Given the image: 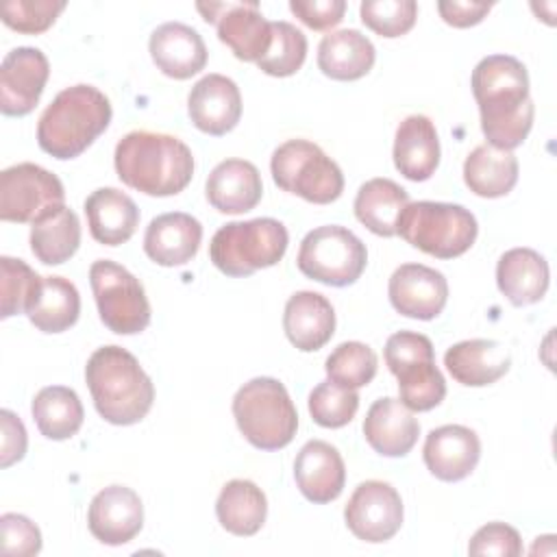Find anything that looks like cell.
<instances>
[{"mask_svg":"<svg viewBox=\"0 0 557 557\" xmlns=\"http://www.w3.org/2000/svg\"><path fill=\"white\" fill-rule=\"evenodd\" d=\"M470 83L487 144L509 152L522 146L535 115L524 63L511 54H490L476 63Z\"/></svg>","mask_w":557,"mask_h":557,"instance_id":"6da1fadb","label":"cell"},{"mask_svg":"<svg viewBox=\"0 0 557 557\" xmlns=\"http://www.w3.org/2000/svg\"><path fill=\"white\" fill-rule=\"evenodd\" d=\"M120 181L146 196H176L194 176V154L174 135L152 131L126 133L113 154Z\"/></svg>","mask_w":557,"mask_h":557,"instance_id":"7a4b0ae2","label":"cell"},{"mask_svg":"<svg viewBox=\"0 0 557 557\" xmlns=\"http://www.w3.org/2000/svg\"><path fill=\"white\" fill-rule=\"evenodd\" d=\"M85 381L100 418L117 426L141 422L154 403L150 376L122 346L94 350L85 366Z\"/></svg>","mask_w":557,"mask_h":557,"instance_id":"3957f363","label":"cell"},{"mask_svg":"<svg viewBox=\"0 0 557 557\" xmlns=\"http://www.w3.org/2000/svg\"><path fill=\"white\" fill-rule=\"evenodd\" d=\"M111 102L94 85H72L54 96L37 124V144L54 159L83 154L109 126Z\"/></svg>","mask_w":557,"mask_h":557,"instance_id":"277c9868","label":"cell"},{"mask_svg":"<svg viewBox=\"0 0 557 557\" xmlns=\"http://www.w3.org/2000/svg\"><path fill=\"white\" fill-rule=\"evenodd\" d=\"M233 416L242 435L259 450L285 448L298 429V413L285 385L272 376L244 383L233 396Z\"/></svg>","mask_w":557,"mask_h":557,"instance_id":"5b68a950","label":"cell"},{"mask_svg":"<svg viewBox=\"0 0 557 557\" xmlns=\"http://www.w3.org/2000/svg\"><path fill=\"white\" fill-rule=\"evenodd\" d=\"M287 244V228L278 220L255 218L220 226L211 237L209 257L222 274L239 278L276 265Z\"/></svg>","mask_w":557,"mask_h":557,"instance_id":"8992f818","label":"cell"},{"mask_svg":"<svg viewBox=\"0 0 557 557\" xmlns=\"http://www.w3.org/2000/svg\"><path fill=\"white\" fill-rule=\"evenodd\" d=\"M476 233V218L466 207L433 200L409 202L396 224V235L437 259L463 255L474 244Z\"/></svg>","mask_w":557,"mask_h":557,"instance_id":"52a82bcc","label":"cell"},{"mask_svg":"<svg viewBox=\"0 0 557 557\" xmlns=\"http://www.w3.org/2000/svg\"><path fill=\"white\" fill-rule=\"evenodd\" d=\"M274 183L313 205L335 202L344 191V174L326 152L307 139H287L270 159Z\"/></svg>","mask_w":557,"mask_h":557,"instance_id":"ba28073f","label":"cell"},{"mask_svg":"<svg viewBox=\"0 0 557 557\" xmlns=\"http://www.w3.org/2000/svg\"><path fill=\"white\" fill-rule=\"evenodd\" d=\"M385 363L398 379L400 403L411 411H429L446 396V381L435 366L433 344L426 335L398 331L385 342Z\"/></svg>","mask_w":557,"mask_h":557,"instance_id":"9c48e42d","label":"cell"},{"mask_svg":"<svg viewBox=\"0 0 557 557\" xmlns=\"http://www.w3.org/2000/svg\"><path fill=\"white\" fill-rule=\"evenodd\" d=\"M298 270L318 283L331 287L352 285L366 270V244L348 228L329 224L305 235L296 257Z\"/></svg>","mask_w":557,"mask_h":557,"instance_id":"30bf717a","label":"cell"},{"mask_svg":"<svg viewBox=\"0 0 557 557\" xmlns=\"http://www.w3.org/2000/svg\"><path fill=\"white\" fill-rule=\"evenodd\" d=\"M89 283L102 324L117 335L141 333L150 324V302L135 274L124 265L98 259L89 268Z\"/></svg>","mask_w":557,"mask_h":557,"instance_id":"8fae6325","label":"cell"},{"mask_svg":"<svg viewBox=\"0 0 557 557\" xmlns=\"http://www.w3.org/2000/svg\"><path fill=\"white\" fill-rule=\"evenodd\" d=\"M65 202L59 176L37 163H17L0 174V220L37 222Z\"/></svg>","mask_w":557,"mask_h":557,"instance_id":"7c38bea8","label":"cell"},{"mask_svg":"<svg viewBox=\"0 0 557 557\" xmlns=\"http://www.w3.org/2000/svg\"><path fill=\"white\" fill-rule=\"evenodd\" d=\"M207 24L218 26V37L239 61H259L272 44V22L257 2H198Z\"/></svg>","mask_w":557,"mask_h":557,"instance_id":"4fadbf2b","label":"cell"},{"mask_svg":"<svg viewBox=\"0 0 557 557\" xmlns=\"http://www.w3.org/2000/svg\"><path fill=\"white\" fill-rule=\"evenodd\" d=\"M344 520L357 540L381 544L392 540L403 527V500L394 485L385 481H363L344 507Z\"/></svg>","mask_w":557,"mask_h":557,"instance_id":"5bb4252c","label":"cell"},{"mask_svg":"<svg viewBox=\"0 0 557 557\" xmlns=\"http://www.w3.org/2000/svg\"><path fill=\"white\" fill-rule=\"evenodd\" d=\"M50 65L39 48L20 46L7 52L0 65V111L11 117L28 115L48 83Z\"/></svg>","mask_w":557,"mask_h":557,"instance_id":"9a60e30c","label":"cell"},{"mask_svg":"<svg viewBox=\"0 0 557 557\" xmlns=\"http://www.w3.org/2000/svg\"><path fill=\"white\" fill-rule=\"evenodd\" d=\"M392 307L413 320H433L448 300V283L435 268L422 263L398 265L387 285Z\"/></svg>","mask_w":557,"mask_h":557,"instance_id":"2e32d148","label":"cell"},{"mask_svg":"<svg viewBox=\"0 0 557 557\" xmlns=\"http://www.w3.org/2000/svg\"><path fill=\"white\" fill-rule=\"evenodd\" d=\"M91 535L109 546L131 542L144 527V505L135 490L126 485H109L100 490L87 511Z\"/></svg>","mask_w":557,"mask_h":557,"instance_id":"e0dca14e","label":"cell"},{"mask_svg":"<svg viewBox=\"0 0 557 557\" xmlns=\"http://www.w3.org/2000/svg\"><path fill=\"white\" fill-rule=\"evenodd\" d=\"M187 113L198 131L222 137L233 131L242 117L239 87L228 76L207 74L191 87Z\"/></svg>","mask_w":557,"mask_h":557,"instance_id":"ac0fdd59","label":"cell"},{"mask_svg":"<svg viewBox=\"0 0 557 557\" xmlns=\"http://www.w3.org/2000/svg\"><path fill=\"white\" fill-rule=\"evenodd\" d=\"M422 457L435 479L457 483L476 468L481 442L479 435L463 424H444L426 435Z\"/></svg>","mask_w":557,"mask_h":557,"instance_id":"d6986e66","label":"cell"},{"mask_svg":"<svg viewBox=\"0 0 557 557\" xmlns=\"http://www.w3.org/2000/svg\"><path fill=\"white\" fill-rule=\"evenodd\" d=\"M294 479L307 500L315 505L331 503L342 494L346 483L344 459L329 442L311 440L294 459Z\"/></svg>","mask_w":557,"mask_h":557,"instance_id":"ffe728a7","label":"cell"},{"mask_svg":"<svg viewBox=\"0 0 557 557\" xmlns=\"http://www.w3.org/2000/svg\"><path fill=\"white\" fill-rule=\"evenodd\" d=\"M148 50L154 65L176 81L191 78L207 65V46L200 33L183 22L157 26L150 35Z\"/></svg>","mask_w":557,"mask_h":557,"instance_id":"44dd1931","label":"cell"},{"mask_svg":"<svg viewBox=\"0 0 557 557\" xmlns=\"http://www.w3.org/2000/svg\"><path fill=\"white\" fill-rule=\"evenodd\" d=\"M420 422L400 398H379L363 420V437L383 457H405L418 442Z\"/></svg>","mask_w":557,"mask_h":557,"instance_id":"7402d4cb","label":"cell"},{"mask_svg":"<svg viewBox=\"0 0 557 557\" xmlns=\"http://www.w3.org/2000/svg\"><path fill=\"white\" fill-rule=\"evenodd\" d=\"M202 242V224L183 211L157 215L144 235V252L163 268L191 261Z\"/></svg>","mask_w":557,"mask_h":557,"instance_id":"603a6c76","label":"cell"},{"mask_svg":"<svg viewBox=\"0 0 557 557\" xmlns=\"http://www.w3.org/2000/svg\"><path fill=\"white\" fill-rule=\"evenodd\" d=\"M205 194L209 205L220 213L239 215L252 211L263 196L261 174L250 161L226 159L211 170Z\"/></svg>","mask_w":557,"mask_h":557,"instance_id":"cb8c5ba5","label":"cell"},{"mask_svg":"<svg viewBox=\"0 0 557 557\" xmlns=\"http://www.w3.org/2000/svg\"><path fill=\"white\" fill-rule=\"evenodd\" d=\"M283 331L298 350H320L335 333L333 305L318 292L302 289L292 294L283 311Z\"/></svg>","mask_w":557,"mask_h":557,"instance_id":"d4e9b609","label":"cell"},{"mask_svg":"<svg viewBox=\"0 0 557 557\" xmlns=\"http://www.w3.org/2000/svg\"><path fill=\"white\" fill-rule=\"evenodd\" d=\"M444 366L457 383L483 387L507 374L511 357L496 339H463L446 350Z\"/></svg>","mask_w":557,"mask_h":557,"instance_id":"484cf974","label":"cell"},{"mask_svg":"<svg viewBox=\"0 0 557 557\" xmlns=\"http://www.w3.org/2000/svg\"><path fill=\"white\" fill-rule=\"evenodd\" d=\"M394 165L409 181H426L440 165V137L426 115H407L394 137Z\"/></svg>","mask_w":557,"mask_h":557,"instance_id":"4316f807","label":"cell"},{"mask_svg":"<svg viewBox=\"0 0 557 557\" xmlns=\"http://www.w3.org/2000/svg\"><path fill=\"white\" fill-rule=\"evenodd\" d=\"M548 263L533 248H511L496 263V285L513 307L542 300L548 289Z\"/></svg>","mask_w":557,"mask_h":557,"instance_id":"83f0119b","label":"cell"},{"mask_svg":"<svg viewBox=\"0 0 557 557\" xmlns=\"http://www.w3.org/2000/svg\"><path fill=\"white\" fill-rule=\"evenodd\" d=\"M83 209L91 237L104 246H120L128 242L139 224V209L135 200L115 187H100L91 191Z\"/></svg>","mask_w":557,"mask_h":557,"instance_id":"f1b7e54d","label":"cell"},{"mask_svg":"<svg viewBox=\"0 0 557 557\" xmlns=\"http://www.w3.org/2000/svg\"><path fill=\"white\" fill-rule=\"evenodd\" d=\"M376 59L372 41L355 28H342L322 37L318 67L333 81H357L366 76Z\"/></svg>","mask_w":557,"mask_h":557,"instance_id":"f546056e","label":"cell"},{"mask_svg":"<svg viewBox=\"0 0 557 557\" xmlns=\"http://www.w3.org/2000/svg\"><path fill=\"white\" fill-rule=\"evenodd\" d=\"M463 183L481 198L507 196L518 183V159L509 150L481 144L463 161Z\"/></svg>","mask_w":557,"mask_h":557,"instance_id":"4dcf8cb0","label":"cell"},{"mask_svg":"<svg viewBox=\"0 0 557 557\" xmlns=\"http://www.w3.org/2000/svg\"><path fill=\"white\" fill-rule=\"evenodd\" d=\"M215 516L222 529L233 535H255L268 516V500L261 487L248 479L228 481L215 500Z\"/></svg>","mask_w":557,"mask_h":557,"instance_id":"1f68e13d","label":"cell"},{"mask_svg":"<svg viewBox=\"0 0 557 557\" xmlns=\"http://www.w3.org/2000/svg\"><path fill=\"white\" fill-rule=\"evenodd\" d=\"M409 205V194L389 178L366 181L355 196L357 220L381 237H394L403 209Z\"/></svg>","mask_w":557,"mask_h":557,"instance_id":"d6a6232c","label":"cell"},{"mask_svg":"<svg viewBox=\"0 0 557 557\" xmlns=\"http://www.w3.org/2000/svg\"><path fill=\"white\" fill-rule=\"evenodd\" d=\"M39 433L48 440H70L83 426V405L78 394L65 385L41 387L30 405Z\"/></svg>","mask_w":557,"mask_h":557,"instance_id":"836d02e7","label":"cell"},{"mask_svg":"<svg viewBox=\"0 0 557 557\" xmlns=\"http://www.w3.org/2000/svg\"><path fill=\"white\" fill-rule=\"evenodd\" d=\"M81 246L78 215L65 205L39 218L30 226V250L46 265H61Z\"/></svg>","mask_w":557,"mask_h":557,"instance_id":"e575fe53","label":"cell"},{"mask_svg":"<svg viewBox=\"0 0 557 557\" xmlns=\"http://www.w3.org/2000/svg\"><path fill=\"white\" fill-rule=\"evenodd\" d=\"M81 296L72 281L63 276H44L41 292L28 309V320L41 333H63L76 324Z\"/></svg>","mask_w":557,"mask_h":557,"instance_id":"d590c367","label":"cell"},{"mask_svg":"<svg viewBox=\"0 0 557 557\" xmlns=\"http://www.w3.org/2000/svg\"><path fill=\"white\" fill-rule=\"evenodd\" d=\"M44 276H39L22 259L0 257V318L28 313L41 292Z\"/></svg>","mask_w":557,"mask_h":557,"instance_id":"8d00e7d4","label":"cell"},{"mask_svg":"<svg viewBox=\"0 0 557 557\" xmlns=\"http://www.w3.org/2000/svg\"><path fill=\"white\" fill-rule=\"evenodd\" d=\"M376 368V352L363 342H344L324 361L329 381L350 389L368 385L374 379Z\"/></svg>","mask_w":557,"mask_h":557,"instance_id":"74e56055","label":"cell"},{"mask_svg":"<svg viewBox=\"0 0 557 557\" xmlns=\"http://www.w3.org/2000/svg\"><path fill=\"white\" fill-rule=\"evenodd\" d=\"M307 57V37L300 28L289 22H272V44L257 67L270 76H292L296 74Z\"/></svg>","mask_w":557,"mask_h":557,"instance_id":"f35d334b","label":"cell"},{"mask_svg":"<svg viewBox=\"0 0 557 557\" xmlns=\"http://www.w3.org/2000/svg\"><path fill=\"white\" fill-rule=\"evenodd\" d=\"M359 409V394L333 381L318 383L309 394V413L324 429L346 426Z\"/></svg>","mask_w":557,"mask_h":557,"instance_id":"ab89813d","label":"cell"},{"mask_svg":"<svg viewBox=\"0 0 557 557\" xmlns=\"http://www.w3.org/2000/svg\"><path fill=\"white\" fill-rule=\"evenodd\" d=\"M359 13L370 30L392 39L413 28L418 4L413 0H363Z\"/></svg>","mask_w":557,"mask_h":557,"instance_id":"60d3db41","label":"cell"},{"mask_svg":"<svg viewBox=\"0 0 557 557\" xmlns=\"http://www.w3.org/2000/svg\"><path fill=\"white\" fill-rule=\"evenodd\" d=\"M63 9V0H7L0 13L9 28L24 35H39L54 24Z\"/></svg>","mask_w":557,"mask_h":557,"instance_id":"b9f144b4","label":"cell"},{"mask_svg":"<svg viewBox=\"0 0 557 557\" xmlns=\"http://www.w3.org/2000/svg\"><path fill=\"white\" fill-rule=\"evenodd\" d=\"M0 550L7 557H30L41 550V533L33 520L22 513H2Z\"/></svg>","mask_w":557,"mask_h":557,"instance_id":"7bdbcfd3","label":"cell"},{"mask_svg":"<svg viewBox=\"0 0 557 557\" xmlns=\"http://www.w3.org/2000/svg\"><path fill=\"white\" fill-rule=\"evenodd\" d=\"M470 555H498V557H518L522 555V540L520 533L505 524V522H490L481 527L470 544H468Z\"/></svg>","mask_w":557,"mask_h":557,"instance_id":"ee69618b","label":"cell"},{"mask_svg":"<svg viewBox=\"0 0 557 557\" xmlns=\"http://www.w3.org/2000/svg\"><path fill=\"white\" fill-rule=\"evenodd\" d=\"M292 13L313 30H329L344 17V0H292Z\"/></svg>","mask_w":557,"mask_h":557,"instance_id":"f6af8a7d","label":"cell"},{"mask_svg":"<svg viewBox=\"0 0 557 557\" xmlns=\"http://www.w3.org/2000/svg\"><path fill=\"white\" fill-rule=\"evenodd\" d=\"M0 424H2V450H0V466L9 468L15 461H20L26 453V429L22 424V420L9 411L2 409L0 411Z\"/></svg>","mask_w":557,"mask_h":557,"instance_id":"bcb514c9","label":"cell"},{"mask_svg":"<svg viewBox=\"0 0 557 557\" xmlns=\"http://www.w3.org/2000/svg\"><path fill=\"white\" fill-rule=\"evenodd\" d=\"M437 11L446 24L455 28H468L479 24L492 11V2L444 0V2H437Z\"/></svg>","mask_w":557,"mask_h":557,"instance_id":"7dc6e473","label":"cell"}]
</instances>
